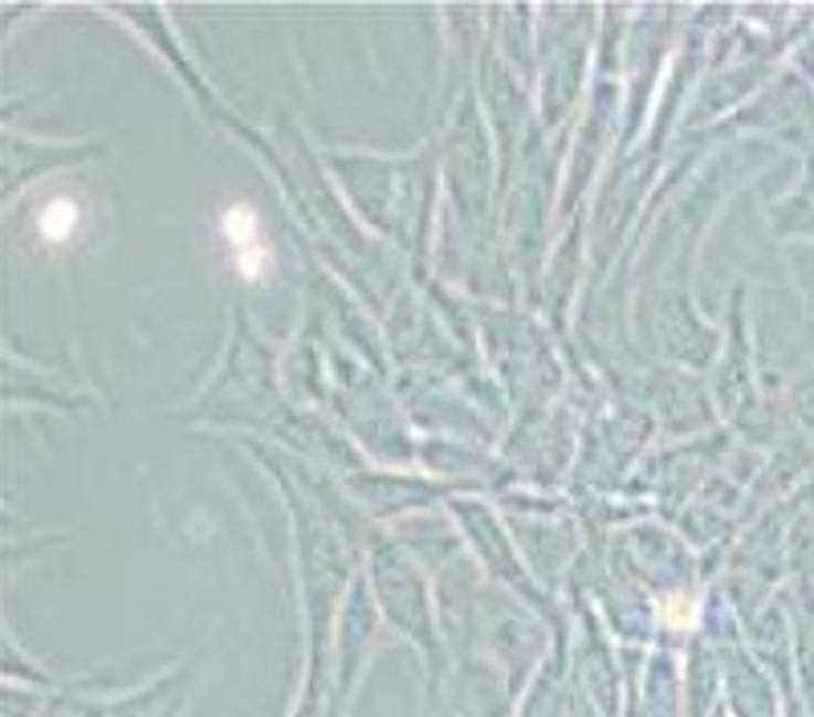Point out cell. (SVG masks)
Masks as SVG:
<instances>
[{
  "label": "cell",
  "mask_w": 814,
  "mask_h": 717,
  "mask_svg": "<svg viewBox=\"0 0 814 717\" xmlns=\"http://www.w3.org/2000/svg\"><path fill=\"white\" fill-rule=\"evenodd\" d=\"M224 236L233 245V257L241 265L245 277H261L265 274V249H261V233H257V217L253 209H229L224 212Z\"/></svg>",
  "instance_id": "cell-1"
},
{
  "label": "cell",
  "mask_w": 814,
  "mask_h": 717,
  "mask_svg": "<svg viewBox=\"0 0 814 717\" xmlns=\"http://www.w3.org/2000/svg\"><path fill=\"white\" fill-rule=\"evenodd\" d=\"M74 224H78V209L70 200H53L50 209L41 212V233L50 236V241H65V236L74 233Z\"/></svg>",
  "instance_id": "cell-2"
}]
</instances>
